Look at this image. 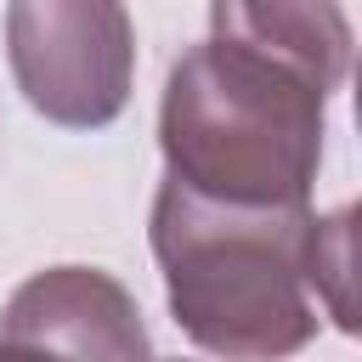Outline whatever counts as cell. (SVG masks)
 I'll list each match as a JSON object with an SVG mask.
<instances>
[{"label":"cell","instance_id":"6da1fadb","mask_svg":"<svg viewBox=\"0 0 362 362\" xmlns=\"http://www.w3.org/2000/svg\"><path fill=\"white\" fill-rule=\"evenodd\" d=\"M311 204H215L170 175L153 192L147 243L175 328L215 362H288L317 339Z\"/></svg>","mask_w":362,"mask_h":362},{"label":"cell","instance_id":"7a4b0ae2","mask_svg":"<svg viewBox=\"0 0 362 362\" xmlns=\"http://www.w3.org/2000/svg\"><path fill=\"white\" fill-rule=\"evenodd\" d=\"M322 130V85L215 34L175 57L158 102L164 175L215 204H311Z\"/></svg>","mask_w":362,"mask_h":362},{"label":"cell","instance_id":"3957f363","mask_svg":"<svg viewBox=\"0 0 362 362\" xmlns=\"http://www.w3.org/2000/svg\"><path fill=\"white\" fill-rule=\"evenodd\" d=\"M6 62L23 102L62 130H102L136 90L124 0H6Z\"/></svg>","mask_w":362,"mask_h":362},{"label":"cell","instance_id":"277c9868","mask_svg":"<svg viewBox=\"0 0 362 362\" xmlns=\"http://www.w3.org/2000/svg\"><path fill=\"white\" fill-rule=\"evenodd\" d=\"M0 345L45 362H153L136 294L102 266H45L0 311Z\"/></svg>","mask_w":362,"mask_h":362},{"label":"cell","instance_id":"5b68a950","mask_svg":"<svg viewBox=\"0 0 362 362\" xmlns=\"http://www.w3.org/2000/svg\"><path fill=\"white\" fill-rule=\"evenodd\" d=\"M209 34L260 51L328 96L351 74V17L339 0H209Z\"/></svg>","mask_w":362,"mask_h":362},{"label":"cell","instance_id":"8992f818","mask_svg":"<svg viewBox=\"0 0 362 362\" xmlns=\"http://www.w3.org/2000/svg\"><path fill=\"white\" fill-rule=\"evenodd\" d=\"M311 283H317V305L334 317V328L351 334L356 328V317H351V204H339L334 215H322Z\"/></svg>","mask_w":362,"mask_h":362},{"label":"cell","instance_id":"52a82bcc","mask_svg":"<svg viewBox=\"0 0 362 362\" xmlns=\"http://www.w3.org/2000/svg\"><path fill=\"white\" fill-rule=\"evenodd\" d=\"M0 362H45V356H34V351H17V345H0Z\"/></svg>","mask_w":362,"mask_h":362}]
</instances>
